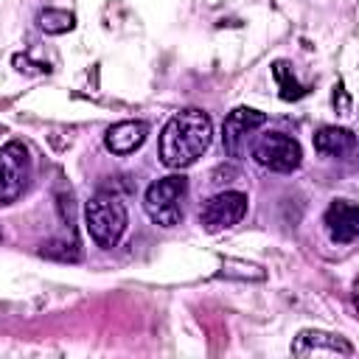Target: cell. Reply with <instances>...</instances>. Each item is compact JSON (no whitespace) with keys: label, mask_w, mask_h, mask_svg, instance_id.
Masks as SVG:
<instances>
[{"label":"cell","mask_w":359,"mask_h":359,"mask_svg":"<svg viewBox=\"0 0 359 359\" xmlns=\"http://www.w3.org/2000/svg\"><path fill=\"white\" fill-rule=\"evenodd\" d=\"M213 123L205 109H182L168 118L160 132V160L168 168H188L194 165L210 146Z\"/></svg>","instance_id":"cell-1"},{"label":"cell","mask_w":359,"mask_h":359,"mask_svg":"<svg viewBox=\"0 0 359 359\" xmlns=\"http://www.w3.org/2000/svg\"><path fill=\"white\" fill-rule=\"evenodd\" d=\"M84 224L90 238L109 250L121 241V236L126 233V208L118 196L112 194H95L87 205H84Z\"/></svg>","instance_id":"cell-2"},{"label":"cell","mask_w":359,"mask_h":359,"mask_svg":"<svg viewBox=\"0 0 359 359\" xmlns=\"http://www.w3.org/2000/svg\"><path fill=\"white\" fill-rule=\"evenodd\" d=\"M188 194V180L182 174H168L154 180L143 194V208L149 219L160 227H174L182 222V199Z\"/></svg>","instance_id":"cell-3"},{"label":"cell","mask_w":359,"mask_h":359,"mask_svg":"<svg viewBox=\"0 0 359 359\" xmlns=\"http://www.w3.org/2000/svg\"><path fill=\"white\" fill-rule=\"evenodd\" d=\"M31 177V154L25 143L8 140L0 149V205H11L22 196Z\"/></svg>","instance_id":"cell-4"},{"label":"cell","mask_w":359,"mask_h":359,"mask_svg":"<svg viewBox=\"0 0 359 359\" xmlns=\"http://www.w3.org/2000/svg\"><path fill=\"white\" fill-rule=\"evenodd\" d=\"M252 160L269 171H280V174H289L300 165L303 160V149L294 137L283 135V132H266L255 140L252 146Z\"/></svg>","instance_id":"cell-5"},{"label":"cell","mask_w":359,"mask_h":359,"mask_svg":"<svg viewBox=\"0 0 359 359\" xmlns=\"http://www.w3.org/2000/svg\"><path fill=\"white\" fill-rule=\"evenodd\" d=\"M247 213V194L241 191H222L210 196L199 213V224L208 233H222L233 224H238Z\"/></svg>","instance_id":"cell-6"},{"label":"cell","mask_w":359,"mask_h":359,"mask_svg":"<svg viewBox=\"0 0 359 359\" xmlns=\"http://www.w3.org/2000/svg\"><path fill=\"white\" fill-rule=\"evenodd\" d=\"M266 123V115L252 109V107H236L224 123H222V143H224V151L230 157H241L244 154V140L250 132H255L258 126Z\"/></svg>","instance_id":"cell-7"},{"label":"cell","mask_w":359,"mask_h":359,"mask_svg":"<svg viewBox=\"0 0 359 359\" xmlns=\"http://www.w3.org/2000/svg\"><path fill=\"white\" fill-rule=\"evenodd\" d=\"M292 353L294 356H351L353 353V345L345 337H339V334L306 328V331H300L294 337Z\"/></svg>","instance_id":"cell-8"},{"label":"cell","mask_w":359,"mask_h":359,"mask_svg":"<svg viewBox=\"0 0 359 359\" xmlns=\"http://www.w3.org/2000/svg\"><path fill=\"white\" fill-rule=\"evenodd\" d=\"M325 227L328 236L339 244H353L359 236V210L348 199H334L325 210Z\"/></svg>","instance_id":"cell-9"},{"label":"cell","mask_w":359,"mask_h":359,"mask_svg":"<svg viewBox=\"0 0 359 359\" xmlns=\"http://www.w3.org/2000/svg\"><path fill=\"white\" fill-rule=\"evenodd\" d=\"M146 135H149V123L146 121H121V123L107 129L104 146L112 154H132V151H137L143 146Z\"/></svg>","instance_id":"cell-10"},{"label":"cell","mask_w":359,"mask_h":359,"mask_svg":"<svg viewBox=\"0 0 359 359\" xmlns=\"http://www.w3.org/2000/svg\"><path fill=\"white\" fill-rule=\"evenodd\" d=\"M356 146V135L351 129H342V126H323L314 132V149L320 154H328V157H342L348 151H353Z\"/></svg>","instance_id":"cell-11"},{"label":"cell","mask_w":359,"mask_h":359,"mask_svg":"<svg viewBox=\"0 0 359 359\" xmlns=\"http://www.w3.org/2000/svg\"><path fill=\"white\" fill-rule=\"evenodd\" d=\"M272 76H275V81H278V90H280V98H283V101H297V98L306 95V87L294 79L289 62H275V65H272Z\"/></svg>","instance_id":"cell-12"},{"label":"cell","mask_w":359,"mask_h":359,"mask_svg":"<svg viewBox=\"0 0 359 359\" xmlns=\"http://www.w3.org/2000/svg\"><path fill=\"white\" fill-rule=\"evenodd\" d=\"M36 22L45 34H67V31H73L76 17L65 8H45V11H39Z\"/></svg>","instance_id":"cell-13"},{"label":"cell","mask_w":359,"mask_h":359,"mask_svg":"<svg viewBox=\"0 0 359 359\" xmlns=\"http://www.w3.org/2000/svg\"><path fill=\"white\" fill-rule=\"evenodd\" d=\"M222 275L224 278H241V280H264V269L247 261H236V258H224L222 264Z\"/></svg>","instance_id":"cell-14"},{"label":"cell","mask_w":359,"mask_h":359,"mask_svg":"<svg viewBox=\"0 0 359 359\" xmlns=\"http://www.w3.org/2000/svg\"><path fill=\"white\" fill-rule=\"evenodd\" d=\"M14 67H17L20 73H48V70H50L48 65H42V62H31L28 56H14Z\"/></svg>","instance_id":"cell-15"},{"label":"cell","mask_w":359,"mask_h":359,"mask_svg":"<svg viewBox=\"0 0 359 359\" xmlns=\"http://www.w3.org/2000/svg\"><path fill=\"white\" fill-rule=\"evenodd\" d=\"M0 135H3V126H0Z\"/></svg>","instance_id":"cell-16"}]
</instances>
